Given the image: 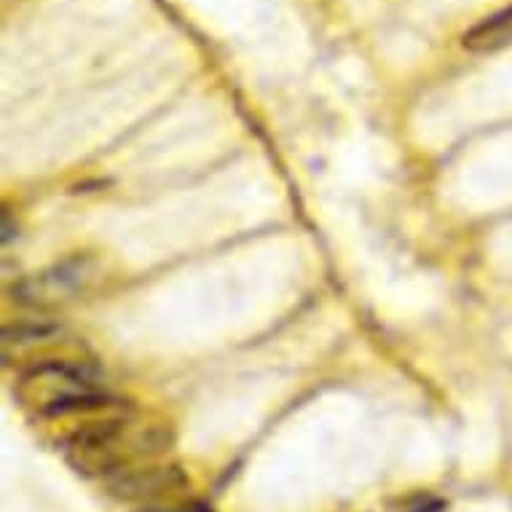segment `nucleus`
Masks as SVG:
<instances>
[{
    "label": "nucleus",
    "instance_id": "f257e3e1",
    "mask_svg": "<svg viewBox=\"0 0 512 512\" xmlns=\"http://www.w3.org/2000/svg\"><path fill=\"white\" fill-rule=\"evenodd\" d=\"M17 397L43 419L65 416H94L118 403L97 384L86 365L65 360L38 362L19 378Z\"/></svg>",
    "mask_w": 512,
    "mask_h": 512
},
{
    "label": "nucleus",
    "instance_id": "f03ea898",
    "mask_svg": "<svg viewBox=\"0 0 512 512\" xmlns=\"http://www.w3.org/2000/svg\"><path fill=\"white\" fill-rule=\"evenodd\" d=\"M188 486V478L177 467H126L118 475L108 478L110 494L124 502H145V499H161Z\"/></svg>",
    "mask_w": 512,
    "mask_h": 512
},
{
    "label": "nucleus",
    "instance_id": "7ed1b4c3",
    "mask_svg": "<svg viewBox=\"0 0 512 512\" xmlns=\"http://www.w3.org/2000/svg\"><path fill=\"white\" fill-rule=\"evenodd\" d=\"M464 49L480 51V54L512 49V6L496 11L480 25L472 27L470 33L464 35Z\"/></svg>",
    "mask_w": 512,
    "mask_h": 512
},
{
    "label": "nucleus",
    "instance_id": "20e7f679",
    "mask_svg": "<svg viewBox=\"0 0 512 512\" xmlns=\"http://www.w3.org/2000/svg\"><path fill=\"white\" fill-rule=\"evenodd\" d=\"M86 279V266L81 261H70L65 266H59L51 274H43L35 282H27L22 290L27 293L30 301H46V298H59V295H70L73 290L81 287Z\"/></svg>",
    "mask_w": 512,
    "mask_h": 512
},
{
    "label": "nucleus",
    "instance_id": "39448f33",
    "mask_svg": "<svg viewBox=\"0 0 512 512\" xmlns=\"http://www.w3.org/2000/svg\"><path fill=\"white\" fill-rule=\"evenodd\" d=\"M177 512H215V510H212V507H207V504L196 502V504H188V507H183V510H177Z\"/></svg>",
    "mask_w": 512,
    "mask_h": 512
}]
</instances>
